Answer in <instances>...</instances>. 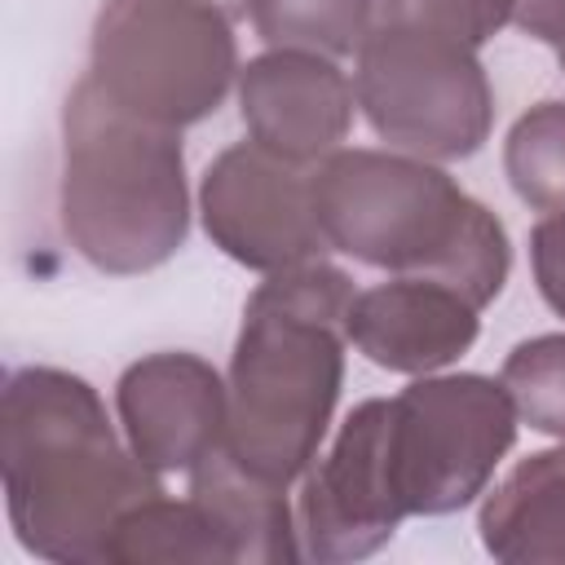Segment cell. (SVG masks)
<instances>
[{"mask_svg": "<svg viewBox=\"0 0 565 565\" xmlns=\"http://www.w3.org/2000/svg\"><path fill=\"white\" fill-rule=\"evenodd\" d=\"M0 472L18 543L44 561H110L119 521L163 494L159 472L119 446L88 380L22 366L4 384Z\"/></svg>", "mask_w": 565, "mask_h": 565, "instance_id": "6da1fadb", "label": "cell"}, {"mask_svg": "<svg viewBox=\"0 0 565 565\" xmlns=\"http://www.w3.org/2000/svg\"><path fill=\"white\" fill-rule=\"evenodd\" d=\"M353 296L349 274L327 260L278 269L252 291L221 441L252 477L287 490L318 459L344 380Z\"/></svg>", "mask_w": 565, "mask_h": 565, "instance_id": "7a4b0ae2", "label": "cell"}, {"mask_svg": "<svg viewBox=\"0 0 565 565\" xmlns=\"http://www.w3.org/2000/svg\"><path fill=\"white\" fill-rule=\"evenodd\" d=\"M327 247L388 274L437 278L486 309L508 282V234L419 154L335 150L313 163Z\"/></svg>", "mask_w": 565, "mask_h": 565, "instance_id": "3957f363", "label": "cell"}, {"mask_svg": "<svg viewBox=\"0 0 565 565\" xmlns=\"http://www.w3.org/2000/svg\"><path fill=\"white\" fill-rule=\"evenodd\" d=\"M62 225L102 274L163 265L190 225L177 128L132 115L93 75L75 84L62 115Z\"/></svg>", "mask_w": 565, "mask_h": 565, "instance_id": "277c9868", "label": "cell"}, {"mask_svg": "<svg viewBox=\"0 0 565 565\" xmlns=\"http://www.w3.org/2000/svg\"><path fill=\"white\" fill-rule=\"evenodd\" d=\"M234 18L212 0H106L93 26V79L132 115L199 124L238 75Z\"/></svg>", "mask_w": 565, "mask_h": 565, "instance_id": "5b68a950", "label": "cell"}, {"mask_svg": "<svg viewBox=\"0 0 565 565\" xmlns=\"http://www.w3.org/2000/svg\"><path fill=\"white\" fill-rule=\"evenodd\" d=\"M358 106L388 146L419 159L477 154L494 119L477 49L388 22H375L358 44Z\"/></svg>", "mask_w": 565, "mask_h": 565, "instance_id": "8992f818", "label": "cell"}, {"mask_svg": "<svg viewBox=\"0 0 565 565\" xmlns=\"http://www.w3.org/2000/svg\"><path fill=\"white\" fill-rule=\"evenodd\" d=\"M516 437L503 380L424 375L388 397V463L406 516H446L472 503Z\"/></svg>", "mask_w": 565, "mask_h": 565, "instance_id": "52a82bcc", "label": "cell"}, {"mask_svg": "<svg viewBox=\"0 0 565 565\" xmlns=\"http://www.w3.org/2000/svg\"><path fill=\"white\" fill-rule=\"evenodd\" d=\"M199 212L207 238L230 260L260 274L296 269L327 252L313 203V163L282 159L260 141L216 154L199 185Z\"/></svg>", "mask_w": 565, "mask_h": 565, "instance_id": "ba28073f", "label": "cell"}, {"mask_svg": "<svg viewBox=\"0 0 565 565\" xmlns=\"http://www.w3.org/2000/svg\"><path fill=\"white\" fill-rule=\"evenodd\" d=\"M406 521L388 463V397L349 411L331 450L305 468L300 534L305 552L327 565L380 552Z\"/></svg>", "mask_w": 565, "mask_h": 565, "instance_id": "9c48e42d", "label": "cell"}, {"mask_svg": "<svg viewBox=\"0 0 565 565\" xmlns=\"http://www.w3.org/2000/svg\"><path fill=\"white\" fill-rule=\"evenodd\" d=\"M115 402L132 455L154 472H190L225 441V380L194 353L132 362L119 375Z\"/></svg>", "mask_w": 565, "mask_h": 565, "instance_id": "30bf717a", "label": "cell"}, {"mask_svg": "<svg viewBox=\"0 0 565 565\" xmlns=\"http://www.w3.org/2000/svg\"><path fill=\"white\" fill-rule=\"evenodd\" d=\"M238 110L265 150L322 163L353 124V84L327 53L269 49L238 71Z\"/></svg>", "mask_w": 565, "mask_h": 565, "instance_id": "8fae6325", "label": "cell"}, {"mask_svg": "<svg viewBox=\"0 0 565 565\" xmlns=\"http://www.w3.org/2000/svg\"><path fill=\"white\" fill-rule=\"evenodd\" d=\"M477 305L437 282L406 278L366 287L349 309V344L384 371L397 375H433L463 358L477 340Z\"/></svg>", "mask_w": 565, "mask_h": 565, "instance_id": "7c38bea8", "label": "cell"}, {"mask_svg": "<svg viewBox=\"0 0 565 565\" xmlns=\"http://www.w3.org/2000/svg\"><path fill=\"white\" fill-rule=\"evenodd\" d=\"M477 530L503 565H565V441L525 455L486 494Z\"/></svg>", "mask_w": 565, "mask_h": 565, "instance_id": "4fadbf2b", "label": "cell"}, {"mask_svg": "<svg viewBox=\"0 0 565 565\" xmlns=\"http://www.w3.org/2000/svg\"><path fill=\"white\" fill-rule=\"evenodd\" d=\"M190 499L207 512L216 534L230 547V561L247 565H278L296 561V525L287 508V490L252 477L225 446L190 468Z\"/></svg>", "mask_w": 565, "mask_h": 565, "instance_id": "5bb4252c", "label": "cell"}, {"mask_svg": "<svg viewBox=\"0 0 565 565\" xmlns=\"http://www.w3.org/2000/svg\"><path fill=\"white\" fill-rule=\"evenodd\" d=\"M110 561L119 565H234L225 539L207 521V512L194 499H146L137 503L115 539H110Z\"/></svg>", "mask_w": 565, "mask_h": 565, "instance_id": "9a60e30c", "label": "cell"}, {"mask_svg": "<svg viewBox=\"0 0 565 565\" xmlns=\"http://www.w3.org/2000/svg\"><path fill=\"white\" fill-rule=\"evenodd\" d=\"M247 13L269 49H305L327 57L358 53L375 26V0H252Z\"/></svg>", "mask_w": 565, "mask_h": 565, "instance_id": "2e32d148", "label": "cell"}, {"mask_svg": "<svg viewBox=\"0 0 565 565\" xmlns=\"http://www.w3.org/2000/svg\"><path fill=\"white\" fill-rule=\"evenodd\" d=\"M503 172L530 207L565 216V102H539L512 124Z\"/></svg>", "mask_w": 565, "mask_h": 565, "instance_id": "e0dca14e", "label": "cell"}, {"mask_svg": "<svg viewBox=\"0 0 565 565\" xmlns=\"http://www.w3.org/2000/svg\"><path fill=\"white\" fill-rule=\"evenodd\" d=\"M499 380L516 406V419L565 441V335L521 340L503 358Z\"/></svg>", "mask_w": 565, "mask_h": 565, "instance_id": "ac0fdd59", "label": "cell"}, {"mask_svg": "<svg viewBox=\"0 0 565 565\" xmlns=\"http://www.w3.org/2000/svg\"><path fill=\"white\" fill-rule=\"evenodd\" d=\"M375 22L437 31L481 49L503 22H512V0H375Z\"/></svg>", "mask_w": 565, "mask_h": 565, "instance_id": "d6986e66", "label": "cell"}, {"mask_svg": "<svg viewBox=\"0 0 565 565\" xmlns=\"http://www.w3.org/2000/svg\"><path fill=\"white\" fill-rule=\"evenodd\" d=\"M530 265L543 300L565 318V216H543L530 230Z\"/></svg>", "mask_w": 565, "mask_h": 565, "instance_id": "ffe728a7", "label": "cell"}, {"mask_svg": "<svg viewBox=\"0 0 565 565\" xmlns=\"http://www.w3.org/2000/svg\"><path fill=\"white\" fill-rule=\"evenodd\" d=\"M512 26L534 40L565 44V0H512Z\"/></svg>", "mask_w": 565, "mask_h": 565, "instance_id": "44dd1931", "label": "cell"}, {"mask_svg": "<svg viewBox=\"0 0 565 565\" xmlns=\"http://www.w3.org/2000/svg\"><path fill=\"white\" fill-rule=\"evenodd\" d=\"M212 4H221L230 18H238V13H247V4H252V0H212Z\"/></svg>", "mask_w": 565, "mask_h": 565, "instance_id": "7402d4cb", "label": "cell"}, {"mask_svg": "<svg viewBox=\"0 0 565 565\" xmlns=\"http://www.w3.org/2000/svg\"><path fill=\"white\" fill-rule=\"evenodd\" d=\"M556 57H561V71H565V44H556Z\"/></svg>", "mask_w": 565, "mask_h": 565, "instance_id": "603a6c76", "label": "cell"}]
</instances>
